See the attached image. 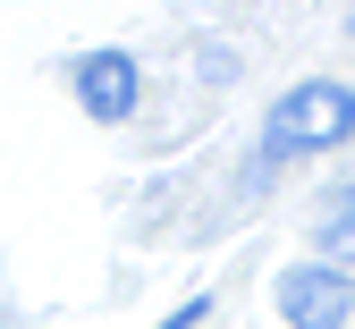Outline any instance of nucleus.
I'll list each match as a JSON object with an SVG mask.
<instances>
[{
  "instance_id": "nucleus-1",
  "label": "nucleus",
  "mask_w": 355,
  "mask_h": 329,
  "mask_svg": "<svg viewBox=\"0 0 355 329\" xmlns=\"http://www.w3.org/2000/svg\"><path fill=\"white\" fill-rule=\"evenodd\" d=\"M355 135V85H338V76H304V85H288L279 102H271V118H262V161H304V152H338Z\"/></svg>"
},
{
  "instance_id": "nucleus-2",
  "label": "nucleus",
  "mask_w": 355,
  "mask_h": 329,
  "mask_svg": "<svg viewBox=\"0 0 355 329\" xmlns=\"http://www.w3.org/2000/svg\"><path fill=\"white\" fill-rule=\"evenodd\" d=\"M279 312H288V329H347L355 321V270H338V262L279 270Z\"/></svg>"
},
{
  "instance_id": "nucleus-3",
  "label": "nucleus",
  "mask_w": 355,
  "mask_h": 329,
  "mask_svg": "<svg viewBox=\"0 0 355 329\" xmlns=\"http://www.w3.org/2000/svg\"><path fill=\"white\" fill-rule=\"evenodd\" d=\"M68 85H76L85 118H102V127H127L136 102H144V68L127 60V51H85V60L68 68Z\"/></svg>"
},
{
  "instance_id": "nucleus-4",
  "label": "nucleus",
  "mask_w": 355,
  "mask_h": 329,
  "mask_svg": "<svg viewBox=\"0 0 355 329\" xmlns=\"http://www.w3.org/2000/svg\"><path fill=\"white\" fill-rule=\"evenodd\" d=\"M313 237L338 254V245H355V177H338L330 195H322V211H313Z\"/></svg>"
},
{
  "instance_id": "nucleus-5",
  "label": "nucleus",
  "mask_w": 355,
  "mask_h": 329,
  "mask_svg": "<svg viewBox=\"0 0 355 329\" xmlns=\"http://www.w3.org/2000/svg\"><path fill=\"white\" fill-rule=\"evenodd\" d=\"M203 312H211V304H203V296H187V304H178V312H169V321H161V329H195V321H203Z\"/></svg>"
},
{
  "instance_id": "nucleus-6",
  "label": "nucleus",
  "mask_w": 355,
  "mask_h": 329,
  "mask_svg": "<svg viewBox=\"0 0 355 329\" xmlns=\"http://www.w3.org/2000/svg\"><path fill=\"white\" fill-rule=\"evenodd\" d=\"M347 26H355V17H347Z\"/></svg>"
}]
</instances>
